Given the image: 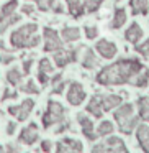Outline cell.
Returning a JSON list of instances; mask_svg holds the SVG:
<instances>
[{
	"label": "cell",
	"mask_w": 149,
	"mask_h": 153,
	"mask_svg": "<svg viewBox=\"0 0 149 153\" xmlns=\"http://www.w3.org/2000/svg\"><path fill=\"white\" fill-rule=\"evenodd\" d=\"M144 69V64L136 58H123L115 63L103 66L98 71L95 81L102 86H123L129 84L138 73Z\"/></svg>",
	"instance_id": "1"
},
{
	"label": "cell",
	"mask_w": 149,
	"mask_h": 153,
	"mask_svg": "<svg viewBox=\"0 0 149 153\" xmlns=\"http://www.w3.org/2000/svg\"><path fill=\"white\" fill-rule=\"evenodd\" d=\"M41 43V38L38 35V25L36 23H26L20 28L12 31L10 35V45L15 50H28V48H36Z\"/></svg>",
	"instance_id": "2"
},
{
	"label": "cell",
	"mask_w": 149,
	"mask_h": 153,
	"mask_svg": "<svg viewBox=\"0 0 149 153\" xmlns=\"http://www.w3.org/2000/svg\"><path fill=\"white\" fill-rule=\"evenodd\" d=\"M113 117L118 122L120 130L123 133H126V135L133 133V130L138 125V119H139V117H134V114H133V104H121V105H118Z\"/></svg>",
	"instance_id": "3"
},
{
	"label": "cell",
	"mask_w": 149,
	"mask_h": 153,
	"mask_svg": "<svg viewBox=\"0 0 149 153\" xmlns=\"http://www.w3.org/2000/svg\"><path fill=\"white\" fill-rule=\"evenodd\" d=\"M92 153H129V152L125 146V143H123L121 138L112 137V138H108V140H105V142L98 143L97 146H93Z\"/></svg>",
	"instance_id": "4"
},
{
	"label": "cell",
	"mask_w": 149,
	"mask_h": 153,
	"mask_svg": "<svg viewBox=\"0 0 149 153\" xmlns=\"http://www.w3.org/2000/svg\"><path fill=\"white\" fill-rule=\"evenodd\" d=\"M43 41H44V46L43 50L46 53H54V51L61 50L62 48V41H61V36L54 28L46 27L43 30Z\"/></svg>",
	"instance_id": "5"
},
{
	"label": "cell",
	"mask_w": 149,
	"mask_h": 153,
	"mask_svg": "<svg viewBox=\"0 0 149 153\" xmlns=\"http://www.w3.org/2000/svg\"><path fill=\"white\" fill-rule=\"evenodd\" d=\"M64 107L61 105L59 102H56V100H49V104H48V110H46V115H44V125L49 127L51 123L54 122H61V120L64 119Z\"/></svg>",
	"instance_id": "6"
},
{
	"label": "cell",
	"mask_w": 149,
	"mask_h": 153,
	"mask_svg": "<svg viewBox=\"0 0 149 153\" xmlns=\"http://www.w3.org/2000/svg\"><path fill=\"white\" fill-rule=\"evenodd\" d=\"M80 48H74V50H57L54 51V63L57 68H66L67 64L76 63L77 61V53Z\"/></svg>",
	"instance_id": "7"
},
{
	"label": "cell",
	"mask_w": 149,
	"mask_h": 153,
	"mask_svg": "<svg viewBox=\"0 0 149 153\" xmlns=\"http://www.w3.org/2000/svg\"><path fill=\"white\" fill-rule=\"evenodd\" d=\"M95 51L103 58V59H113V58L118 54V46H116L113 41L102 38L95 43Z\"/></svg>",
	"instance_id": "8"
},
{
	"label": "cell",
	"mask_w": 149,
	"mask_h": 153,
	"mask_svg": "<svg viewBox=\"0 0 149 153\" xmlns=\"http://www.w3.org/2000/svg\"><path fill=\"white\" fill-rule=\"evenodd\" d=\"M87 94L84 91V86L80 82H70L67 89V100L70 105H80L85 100Z\"/></svg>",
	"instance_id": "9"
},
{
	"label": "cell",
	"mask_w": 149,
	"mask_h": 153,
	"mask_svg": "<svg viewBox=\"0 0 149 153\" xmlns=\"http://www.w3.org/2000/svg\"><path fill=\"white\" fill-rule=\"evenodd\" d=\"M142 36H144V31H142L141 25H139L138 22L129 23V27L125 30V40L129 41V43H133V45H138L139 41L142 40Z\"/></svg>",
	"instance_id": "10"
},
{
	"label": "cell",
	"mask_w": 149,
	"mask_h": 153,
	"mask_svg": "<svg viewBox=\"0 0 149 153\" xmlns=\"http://www.w3.org/2000/svg\"><path fill=\"white\" fill-rule=\"evenodd\" d=\"M100 102H102L103 112H108V110H113L118 105H121L123 97L118 94H100Z\"/></svg>",
	"instance_id": "11"
},
{
	"label": "cell",
	"mask_w": 149,
	"mask_h": 153,
	"mask_svg": "<svg viewBox=\"0 0 149 153\" xmlns=\"http://www.w3.org/2000/svg\"><path fill=\"white\" fill-rule=\"evenodd\" d=\"M33 105H34L33 100H31V99H26V100H23V102H21V105H13V107H10V109H8V112L13 114V115H17L20 120H25V119L28 117V114L31 112Z\"/></svg>",
	"instance_id": "12"
},
{
	"label": "cell",
	"mask_w": 149,
	"mask_h": 153,
	"mask_svg": "<svg viewBox=\"0 0 149 153\" xmlns=\"http://www.w3.org/2000/svg\"><path fill=\"white\" fill-rule=\"evenodd\" d=\"M128 20V13H126V8L125 7H116L115 12H113V20L110 23V28L112 30H120L123 28V25L126 23Z\"/></svg>",
	"instance_id": "13"
},
{
	"label": "cell",
	"mask_w": 149,
	"mask_h": 153,
	"mask_svg": "<svg viewBox=\"0 0 149 153\" xmlns=\"http://www.w3.org/2000/svg\"><path fill=\"white\" fill-rule=\"evenodd\" d=\"M77 120H79L80 127H82V133L87 137L89 140H95V133H93V123L85 114H79L77 115Z\"/></svg>",
	"instance_id": "14"
},
{
	"label": "cell",
	"mask_w": 149,
	"mask_h": 153,
	"mask_svg": "<svg viewBox=\"0 0 149 153\" xmlns=\"http://www.w3.org/2000/svg\"><path fill=\"white\" fill-rule=\"evenodd\" d=\"M66 5H67V10H69V15L72 18H76V20L85 13L82 0H66Z\"/></svg>",
	"instance_id": "15"
},
{
	"label": "cell",
	"mask_w": 149,
	"mask_h": 153,
	"mask_svg": "<svg viewBox=\"0 0 149 153\" xmlns=\"http://www.w3.org/2000/svg\"><path fill=\"white\" fill-rule=\"evenodd\" d=\"M129 8L134 15H148L149 13V0H129Z\"/></svg>",
	"instance_id": "16"
},
{
	"label": "cell",
	"mask_w": 149,
	"mask_h": 153,
	"mask_svg": "<svg viewBox=\"0 0 149 153\" xmlns=\"http://www.w3.org/2000/svg\"><path fill=\"white\" fill-rule=\"evenodd\" d=\"M138 105V117L144 122H149V96H142L136 100Z\"/></svg>",
	"instance_id": "17"
},
{
	"label": "cell",
	"mask_w": 149,
	"mask_h": 153,
	"mask_svg": "<svg viewBox=\"0 0 149 153\" xmlns=\"http://www.w3.org/2000/svg\"><path fill=\"white\" fill-rule=\"evenodd\" d=\"M87 112L92 114L93 117H97V119H100V117L103 115L102 102H100V94H95V96L89 100V104H87Z\"/></svg>",
	"instance_id": "18"
},
{
	"label": "cell",
	"mask_w": 149,
	"mask_h": 153,
	"mask_svg": "<svg viewBox=\"0 0 149 153\" xmlns=\"http://www.w3.org/2000/svg\"><path fill=\"white\" fill-rule=\"evenodd\" d=\"M136 137H138V142L141 145V148L146 153H149V127L148 125H139L136 130Z\"/></svg>",
	"instance_id": "19"
},
{
	"label": "cell",
	"mask_w": 149,
	"mask_h": 153,
	"mask_svg": "<svg viewBox=\"0 0 149 153\" xmlns=\"http://www.w3.org/2000/svg\"><path fill=\"white\" fill-rule=\"evenodd\" d=\"M61 38H62L66 43H74V41H79L80 38V28L77 27H66L61 30Z\"/></svg>",
	"instance_id": "20"
},
{
	"label": "cell",
	"mask_w": 149,
	"mask_h": 153,
	"mask_svg": "<svg viewBox=\"0 0 149 153\" xmlns=\"http://www.w3.org/2000/svg\"><path fill=\"white\" fill-rule=\"evenodd\" d=\"M82 66L85 69H93V68L98 66V58H97L93 50H90V48L85 50V54H84V59H82Z\"/></svg>",
	"instance_id": "21"
},
{
	"label": "cell",
	"mask_w": 149,
	"mask_h": 153,
	"mask_svg": "<svg viewBox=\"0 0 149 153\" xmlns=\"http://www.w3.org/2000/svg\"><path fill=\"white\" fill-rule=\"evenodd\" d=\"M20 20H21V15H17V13H13L12 17H0V35L5 33L7 28L17 25Z\"/></svg>",
	"instance_id": "22"
},
{
	"label": "cell",
	"mask_w": 149,
	"mask_h": 153,
	"mask_svg": "<svg viewBox=\"0 0 149 153\" xmlns=\"http://www.w3.org/2000/svg\"><path fill=\"white\" fill-rule=\"evenodd\" d=\"M129 84H133L134 87H141V89H142V87H146L149 84V69H148V68H144L141 73L136 74L134 79H133Z\"/></svg>",
	"instance_id": "23"
},
{
	"label": "cell",
	"mask_w": 149,
	"mask_h": 153,
	"mask_svg": "<svg viewBox=\"0 0 149 153\" xmlns=\"http://www.w3.org/2000/svg\"><path fill=\"white\" fill-rule=\"evenodd\" d=\"M85 13H95L100 7L103 5V0H82Z\"/></svg>",
	"instance_id": "24"
},
{
	"label": "cell",
	"mask_w": 149,
	"mask_h": 153,
	"mask_svg": "<svg viewBox=\"0 0 149 153\" xmlns=\"http://www.w3.org/2000/svg\"><path fill=\"white\" fill-rule=\"evenodd\" d=\"M7 81L12 84V86H17V84H20V81H21V73L17 69V68H12V69L7 73Z\"/></svg>",
	"instance_id": "25"
},
{
	"label": "cell",
	"mask_w": 149,
	"mask_h": 153,
	"mask_svg": "<svg viewBox=\"0 0 149 153\" xmlns=\"http://www.w3.org/2000/svg\"><path fill=\"white\" fill-rule=\"evenodd\" d=\"M97 133H98L100 137H105V135L113 133V123L110 122V120H103V122L100 123V127L97 128Z\"/></svg>",
	"instance_id": "26"
},
{
	"label": "cell",
	"mask_w": 149,
	"mask_h": 153,
	"mask_svg": "<svg viewBox=\"0 0 149 153\" xmlns=\"http://www.w3.org/2000/svg\"><path fill=\"white\" fill-rule=\"evenodd\" d=\"M40 69H38V73H44V74H49V73H53V63H51L48 58H41L40 59Z\"/></svg>",
	"instance_id": "27"
},
{
	"label": "cell",
	"mask_w": 149,
	"mask_h": 153,
	"mask_svg": "<svg viewBox=\"0 0 149 153\" xmlns=\"http://www.w3.org/2000/svg\"><path fill=\"white\" fill-rule=\"evenodd\" d=\"M31 2H34V4L38 5V8H40L41 12H48V10H51V8L54 7V4H56V0H31Z\"/></svg>",
	"instance_id": "28"
},
{
	"label": "cell",
	"mask_w": 149,
	"mask_h": 153,
	"mask_svg": "<svg viewBox=\"0 0 149 153\" xmlns=\"http://www.w3.org/2000/svg\"><path fill=\"white\" fill-rule=\"evenodd\" d=\"M134 50H136V53H139V54H142V56L149 58V38L146 41H142V43L134 45Z\"/></svg>",
	"instance_id": "29"
},
{
	"label": "cell",
	"mask_w": 149,
	"mask_h": 153,
	"mask_svg": "<svg viewBox=\"0 0 149 153\" xmlns=\"http://www.w3.org/2000/svg\"><path fill=\"white\" fill-rule=\"evenodd\" d=\"M84 33H85V38L87 40H97V36H98V28L97 27H85L84 28Z\"/></svg>",
	"instance_id": "30"
},
{
	"label": "cell",
	"mask_w": 149,
	"mask_h": 153,
	"mask_svg": "<svg viewBox=\"0 0 149 153\" xmlns=\"http://www.w3.org/2000/svg\"><path fill=\"white\" fill-rule=\"evenodd\" d=\"M21 91H23V92H28V94H38L40 92V89L34 86V81H28L25 86H21Z\"/></svg>",
	"instance_id": "31"
},
{
	"label": "cell",
	"mask_w": 149,
	"mask_h": 153,
	"mask_svg": "<svg viewBox=\"0 0 149 153\" xmlns=\"http://www.w3.org/2000/svg\"><path fill=\"white\" fill-rule=\"evenodd\" d=\"M33 12H34V5H31V4H25L21 7V13L23 15H31Z\"/></svg>",
	"instance_id": "32"
},
{
	"label": "cell",
	"mask_w": 149,
	"mask_h": 153,
	"mask_svg": "<svg viewBox=\"0 0 149 153\" xmlns=\"http://www.w3.org/2000/svg\"><path fill=\"white\" fill-rule=\"evenodd\" d=\"M12 61H15L13 54H0V63L8 64V63H12Z\"/></svg>",
	"instance_id": "33"
},
{
	"label": "cell",
	"mask_w": 149,
	"mask_h": 153,
	"mask_svg": "<svg viewBox=\"0 0 149 153\" xmlns=\"http://www.w3.org/2000/svg\"><path fill=\"white\" fill-rule=\"evenodd\" d=\"M57 153H77V152H74L70 146H67L66 143H62V145L57 146Z\"/></svg>",
	"instance_id": "34"
},
{
	"label": "cell",
	"mask_w": 149,
	"mask_h": 153,
	"mask_svg": "<svg viewBox=\"0 0 149 153\" xmlns=\"http://www.w3.org/2000/svg\"><path fill=\"white\" fill-rule=\"evenodd\" d=\"M31 64H33V59H31V58H30V59H26V61L23 63V73H25V74H28V73H30Z\"/></svg>",
	"instance_id": "35"
},
{
	"label": "cell",
	"mask_w": 149,
	"mask_h": 153,
	"mask_svg": "<svg viewBox=\"0 0 149 153\" xmlns=\"http://www.w3.org/2000/svg\"><path fill=\"white\" fill-rule=\"evenodd\" d=\"M10 97H17V94L7 89V91H5V96H4V100H5V99H10Z\"/></svg>",
	"instance_id": "36"
},
{
	"label": "cell",
	"mask_w": 149,
	"mask_h": 153,
	"mask_svg": "<svg viewBox=\"0 0 149 153\" xmlns=\"http://www.w3.org/2000/svg\"><path fill=\"white\" fill-rule=\"evenodd\" d=\"M53 10L56 12V13H62V12H64V8H62V5H54V7H53Z\"/></svg>",
	"instance_id": "37"
}]
</instances>
